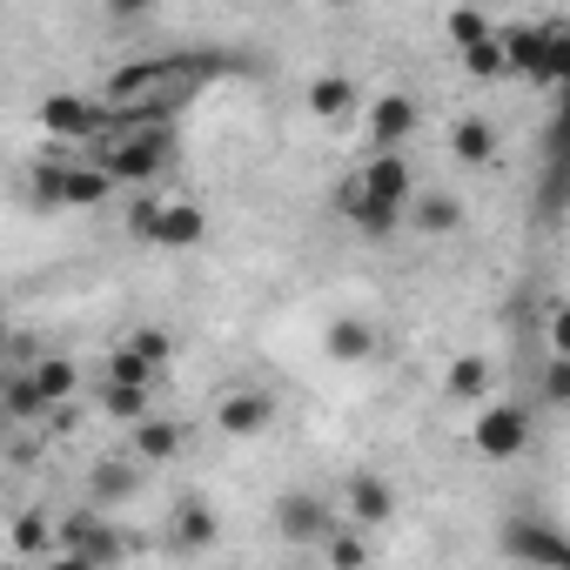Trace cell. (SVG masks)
Here are the masks:
<instances>
[{"label": "cell", "mask_w": 570, "mask_h": 570, "mask_svg": "<svg viewBox=\"0 0 570 570\" xmlns=\"http://www.w3.org/2000/svg\"><path fill=\"white\" fill-rule=\"evenodd\" d=\"M410 195H416V175H410L403 148H370V161L336 188V208H343L363 235H390V228L403 222Z\"/></svg>", "instance_id": "1"}, {"label": "cell", "mask_w": 570, "mask_h": 570, "mask_svg": "<svg viewBox=\"0 0 570 570\" xmlns=\"http://www.w3.org/2000/svg\"><path fill=\"white\" fill-rule=\"evenodd\" d=\"M88 155L108 161V175H115L121 188H148V181H161V168L175 161V141H168L161 121H148V128H128V135L88 141Z\"/></svg>", "instance_id": "2"}, {"label": "cell", "mask_w": 570, "mask_h": 570, "mask_svg": "<svg viewBox=\"0 0 570 570\" xmlns=\"http://www.w3.org/2000/svg\"><path fill=\"white\" fill-rule=\"evenodd\" d=\"M470 443L497 463L523 456L530 450V403H476V423H470Z\"/></svg>", "instance_id": "3"}, {"label": "cell", "mask_w": 570, "mask_h": 570, "mask_svg": "<svg viewBox=\"0 0 570 570\" xmlns=\"http://www.w3.org/2000/svg\"><path fill=\"white\" fill-rule=\"evenodd\" d=\"M343 523V510L323 497V490H289L275 503V530L289 537V543H303V550H323V537Z\"/></svg>", "instance_id": "4"}, {"label": "cell", "mask_w": 570, "mask_h": 570, "mask_svg": "<svg viewBox=\"0 0 570 570\" xmlns=\"http://www.w3.org/2000/svg\"><path fill=\"white\" fill-rule=\"evenodd\" d=\"M55 557H61V563H115V557H121V537L108 530V517L75 510V517H61V543H55Z\"/></svg>", "instance_id": "5"}, {"label": "cell", "mask_w": 570, "mask_h": 570, "mask_svg": "<svg viewBox=\"0 0 570 570\" xmlns=\"http://www.w3.org/2000/svg\"><path fill=\"white\" fill-rule=\"evenodd\" d=\"M503 557H517V563H563V570H570V537L550 530V523L510 517V523H503Z\"/></svg>", "instance_id": "6"}, {"label": "cell", "mask_w": 570, "mask_h": 570, "mask_svg": "<svg viewBox=\"0 0 570 570\" xmlns=\"http://www.w3.org/2000/svg\"><path fill=\"white\" fill-rule=\"evenodd\" d=\"M497 35H503V61H510V75H517V81H530V88H543L550 28H543V21H510V28H497Z\"/></svg>", "instance_id": "7"}, {"label": "cell", "mask_w": 570, "mask_h": 570, "mask_svg": "<svg viewBox=\"0 0 570 570\" xmlns=\"http://www.w3.org/2000/svg\"><path fill=\"white\" fill-rule=\"evenodd\" d=\"M268 423H275V396L268 390H228L215 403V430L222 436H268Z\"/></svg>", "instance_id": "8"}, {"label": "cell", "mask_w": 570, "mask_h": 570, "mask_svg": "<svg viewBox=\"0 0 570 570\" xmlns=\"http://www.w3.org/2000/svg\"><path fill=\"white\" fill-rule=\"evenodd\" d=\"M396 517V490L383 483V476H350V490H343V523H356V530H383Z\"/></svg>", "instance_id": "9"}, {"label": "cell", "mask_w": 570, "mask_h": 570, "mask_svg": "<svg viewBox=\"0 0 570 570\" xmlns=\"http://www.w3.org/2000/svg\"><path fill=\"white\" fill-rule=\"evenodd\" d=\"M363 135H370V148H403L410 135H416V101L410 95H376L370 101V121H363Z\"/></svg>", "instance_id": "10"}, {"label": "cell", "mask_w": 570, "mask_h": 570, "mask_svg": "<svg viewBox=\"0 0 570 570\" xmlns=\"http://www.w3.org/2000/svg\"><path fill=\"white\" fill-rule=\"evenodd\" d=\"M383 350V330L370 323V316H336L330 330H323V356L330 363H370Z\"/></svg>", "instance_id": "11"}, {"label": "cell", "mask_w": 570, "mask_h": 570, "mask_svg": "<svg viewBox=\"0 0 570 570\" xmlns=\"http://www.w3.org/2000/svg\"><path fill=\"white\" fill-rule=\"evenodd\" d=\"M168 537H175V550H215V537H222V517L202 503V497H181L175 503V517H168Z\"/></svg>", "instance_id": "12"}, {"label": "cell", "mask_w": 570, "mask_h": 570, "mask_svg": "<svg viewBox=\"0 0 570 570\" xmlns=\"http://www.w3.org/2000/svg\"><path fill=\"white\" fill-rule=\"evenodd\" d=\"M403 222H410L416 235H456V228H463V202H456L450 188H430V195H410Z\"/></svg>", "instance_id": "13"}, {"label": "cell", "mask_w": 570, "mask_h": 570, "mask_svg": "<svg viewBox=\"0 0 570 570\" xmlns=\"http://www.w3.org/2000/svg\"><path fill=\"white\" fill-rule=\"evenodd\" d=\"M497 141H503V135H497V121H490V115H456V121H450V155H456V161H470V168L497 161Z\"/></svg>", "instance_id": "14"}, {"label": "cell", "mask_w": 570, "mask_h": 570, "mask_svg": "<svg viewBox=\"0 0 570 570\" xmlns=\"http://www.w3.org/2000/svg\"><path fill=\"white\" fill-rule=\"evenodd\" d=\"M135 436H128V450L141 456V463H175L181 456V423H168L161 410H148L141 423H128Z\"/></svg>", "instance_id": "15"}, {"label": "cell", "mask_w": 570, "mask_h": 570, "mask_svg": "<svg viewBox=\"0 0 570 570\" xmlns=\"http://www.w3.org/2000/svg\"><path fill=\"white\" fill-rule=\"evenodd\" d=\"M202 235H208V208H195V202H168L161 208V228H155V248H202Z\"/></svg>", "instance_id": "16"}, {"label": "cell", "mask_w": 570, "mask_h": 570, "mask_svg": "<svg viewBox=\"0 0 570 570\" xmlns=\"http://www.w3.org/2000/svg\"><path fill=\"white\" fill-rule=\"evenodd\" d=\"M443 390H450L456 403H483V396L497 390V370H490L476 350H463V356H450V370H443Z\"/></svg>", "instance_id": "17"}, {"label": "cell", "mask_w": 570, "mask_h": 570, "mask_svg": "<svg viewBox=\"0 0 570 570\" xmlns=\"http://www.w3.org/2000/svg\"><path fill=\"white\" fill-rule=\"evenodd\" d=\"M101 410L115 423H141L155 410V383H121V376H101Z\"/></svg>", "instance_id": "18"}, {"label": "cell", "mask_w": 570, "mask_h": 570, "mask_svg": "<svg viewBox=\"0 0 570 570\" xmlns=\"http://www.w3.org/2000/svg\"><path fill=\"white\" fill-rule=\"evenodd\" d=\"M0 410H8V423H35V416H48V390L35 383V370H14L8 383H0Z\"/></svg>", "instance_id": "19"}, {"label": "cell", "mask_w": 570, "mask_h": 570, "mask_svg": "<svg viewBox=\"0 0 570 570\" xmlns=\"http://www.w3.org/2000/svg\"><path fill=\"white\" fill-rule=\"evenodd\" d=\"M303 101H309V115H316V121H343V115L356 108V81H350V75H316Z\"/></svg>", "instance_id": "20"}, {"label": "cell", "mask_w": 570, "mask_h": 570, "mask_svg": "<svg viewBox=\"0 0 570 570\" xmlns=\"http://www.w3.org/2000/svg\"><path fill=\"white\" fill-rule=\"evenodd\" d=\"M115 188H121V181L108 175V161L88 155V161H75V175H68V208H101Z\"/></svg>", "instance_id": "21"}, {"label": "cell", "mask_w": 570, "mask_h": 570, "mask_svg": "<svg viewBox=\"0 0 570 570\" xmlns=\"http://www.w3.org/2000/svg\"><path fill=\"white\" fill-rule=\"evenodd\" d=\"M141 463V456H135ZM135 463H95V476H88V497L95 503H128L135 490H141V470Z\"/></svg>", "instance_id": "22"}, {"label": "cell", "mask_w": 570, "mask_h": 570, "mask_svg": "<svg viewBox=\"0 0 570 570\" xmlns=\"http://www.w3.org/2000/svg\"><path fill=\"white\" fill-rule=\"evenodd\" d=\"M68 175H75L68 155H41L35 175H28V181H35V202H41V208H68Z\"/></svg>", "instance_id": "23"}, {"label": "cell", "mask_w": 570, "mask_h": 570, "mask_svg": "<svg viewBox=\"0 0 570 570\" xmlns=\"http://www.w3.org/2000/svg\"><path fill=\"white\" fill-rule=\"evenodd\" d=\"M28 370H35V383L48 390V410H55V403H75V390H81V370H75L68 356H35Z\"/></svg>", "instance_id": "24"}, {"label": "cell", "mask_w": 570, "mask_h": 570, "mask_svg": "<svg viewBox=\"0 0 570 570\" xmlns=\"http://www.w3.org/2000/svg\"><path fill=\"white\" fill-rule=\"evenodd\" d=\"M101 376H121V383H161V363H148L135 343H115L108 350V370Z\"/></svg>", "instance_id": "25"}, {"label": "cell", "mask_w": 570, "mask_h": 570, "mask_svg": "<svg viewBox=\"0 0 570 570\" xmlns=\"http://www.w3.org/2000/svg\"><path fill=\"white\" fill-rule=\"evenodd\" d=\"M537 403L543 410H570V356H543V376H537Z\"/></svg>", "instance_id": "26"}, {"label": "cell", "mask_w": 570, "mask_h": 570, "mask_svg": "<svg viewBox=\"0 0 570 570\" xmlns=\"http://www.w3.org/2000/svg\"><path fill=\"white\" fill-rule=\"evenodd\" d=\"M463 68H470L476 81H497V75H510V61H503V35H483L476 48H463Z\"/></svg>", "instance_id": "27"}, {"label": "cell", "mask_w": 570, "mask_h": 570, "mask_svg": "<svg viewBox=\"0 0 570 570\" xmlns=\"http://www.w3.org/2000/svg\"><path fill=\"white\" fill-rule=\"evenodd\" d=\"M550 28V61H543V88H570V21H543Z\"/></svg>", "instance_id": "28"}, {"label": "cell", "mask_w": 570, "mask_h": 570, "mask_svg": "<svg viewBox=\"0 0 570 570\" xmlns=\"http://www.w3.org/2000/svg\"><path fill=\"white\" fill-rule=\"evenodd\" d=\"M443 28H450V41H456V55H463V48H476L483 35H497V28L483 21V8H450V21H443Z\"/></svg>", "instance_id": "29"}, {"label": "cell", "mask_w": 570, "mask_h": 570, "mask_svg": "<svg viewBox=\"0 0 570 570\" xmlns=\"http://www.w3.org/2000/svg\"><path fill=\"white\" fill-rule=\"evenodd\" d=\"M363 557H370V543L356 537V523H350V530L336 523V530L323 537V563H363Z\"/></svg>", "instance_id": "30"}, {"label": "cell", "mask_w": 570, "mask_h": 570, "mask_svg": "<svg viewBox=\"0 0 570 570\" xmlns=\"http://www.w3.org/2000/svg\"><path fill=\"white\" fill-rule=\"evenodd\" d=\"M161 208H168V195H141V202L128 208V235H135V242H155V228H161Z\"/></svg>", "instance_id": "31"}, {"label": "cell", "mask_w": 570, "mask_h": 570, "mask_svg": "<svg viewBox=\"0 0 570 570\" xmlns=\"http://www.w3.org/2000/svg\"><path fill=\"white\" fill-rule=\"evenodd\" d=\"M543 350L570 356V303H563V296H557V303L543 309Z\"/></svg>", "instance_id": "32"}, {"label": "cell", "mask_w": 570, "mask_h": 570, "mask_svg": "<svg viewBox=\"0 0 570 570\" xmlns=\"http://www.w3.org/2000/svg\"><path fill=\"white\" fill-rule=\"evenodd\" d=\"M128 343H135L148 363H161V370H168V356H175V336H168V330H135Z\"/></svg>", "instance_id": "33"}, {"label": "cell", "mask_w": 570, "mask_h": 570, "mask_svg": "<svg viewBox=\"0 0 570 570\" xmlns=\"http://www.w3.org/2000/svg\"><path fill=\"white\" fill-rule=\"evenodd\" d=\"M155 8H161V0H108V21H141Z\"/></svg>", "instance_id": "34"}, {"label": "cell", "mask_w": 570, "mask_h": 570, "mask_svg": "<svg viewBox=\"0 0 570 570\" xmlns=\"http://www.w3.org/2000/svg\"><path fill=\"white\" fill-rule=\"evenodd\" d=\"M330 8H363V0H330Z\"/></svg>", "instance_id": "35"}]
</instances>
